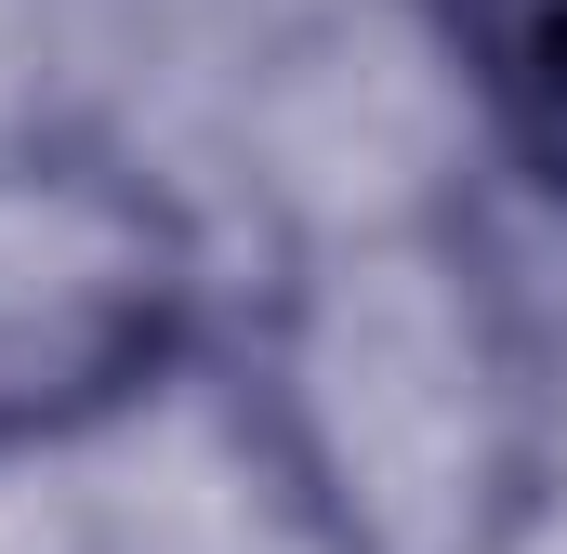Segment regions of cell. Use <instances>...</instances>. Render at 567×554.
Returning a JSON list of instances; mask_svg holds the SVG:
<instances>
[{
	"mask_svg": "<svg viewBox=\"0 0 567 554\" xmlns=\"http://www.w3.org/2000/svg\"><path fill=\"white\" fill-rule=\"evenodd\" d=\"M185 252L106 158H0V435H53L172 357Z\"/></svg>",
	"mask_w": 567,
	"mask_h": 554,
	"instance_id": "cell-1",
	"label": "cell"
},
{
	"mask_svg": "<svg viewBox=\"0 0 567 554\" xmlns=\"http://www.w3.org/2000/svg\"><path fill=\"white\" fill-rule=\"evenodd\" d=\"M462 53L502 145L567 198V0H462Z\"/></svg>",
	"mask_w": 567,
	"mask_h": 554,
	"instance_id": "cell-2",
	"label": "cell"
}]
</instances>
